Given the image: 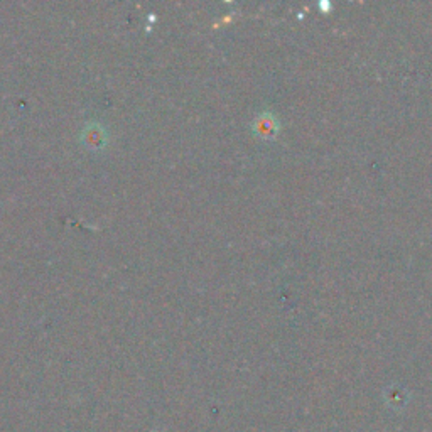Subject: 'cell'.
Here are the masks:
<instances>
[{"label":"cell","instance_id":"cell-1","mask_svg":"<svg viewBox=\"0 0 432 432\" xmlns=\"http://www.w3.org/2000/svg\"><path fill=\"white\" fill-rule=\"evenodd\" d=\"M277 130H279V123H277L274 115L264 114L259 120H257V132H259L262 137H265V139H272V137H276Z\"/></svg>","mask_w":432,"mask_h":432},{"label":"cell","instance_id":"cell-2","mask_svg":"<svg viewBox=\"0 0 432 432\" xmlns=\"http://www.w3.org/2000/svg\"><path fill=\"white\" fill-rule=\"evenodd\" d=\"M319 7H321L324 12H328V11H330L331 6H330V2H321V4H319Z\"/></svg>","mask_w":432,"mask_h":432}]
</instances>
